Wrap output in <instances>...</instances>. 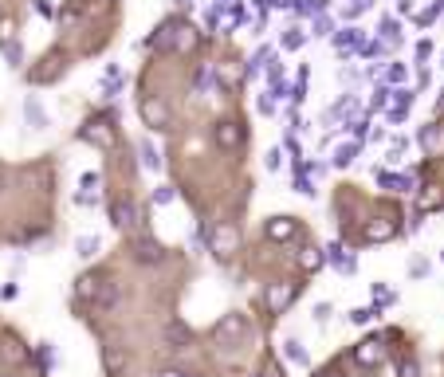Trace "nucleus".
<instances>
[{
	"label": "nucleus",
	"instance_id": "nucleus-1",
	"mask_svg": "<svg viewBox=\"0 0 444 377\" xmlns=\"http://www.w3.org/2000/svg\"><path fill=\"white\" fill-rule=\"evenodd\" d=\"M303 295V283L299 279H275V283H267L264 291V307L267 315H287V307Z\"/></svg>",
	"mask_w": 444,
	"mask_h": 377
},
{
	"label": "nucleus",
	"instance_id": "nucleus-2",
	"mask_svg": "<svg viewBox=\"0 0 444 377\" xmlns=\"http://www.w3.org/2000/svg\"><path fill=\"white\" fill-rule=\"evenodd\" d=\"M201 236L209 240V251H213L216 260H228L232 251H236V244H240L236 224H213V228H201Z\"/></svg>",
	"mask_w": 444,
	"mask_h": 377
},
{
	"label": "nucleus",
	"instance_id": "nucleus-3",
	"mask_svg": "<svg viewBox=\"0 0 444 377\" xmlns=\"http://www.w3.org/2000/svg\"><path fill=\"white\" fill-rule=\"evenodd\" d=\"M79 138H83V142H91V146H103V150H111V146H114V118H111V114L87 118V122L79 126Z\"/></svg>",
	"mask_w": 444,
	"mask_h": 377
},
{
	"label": "nucleus",
	"instance_id": "nucleus-4",
	"mask_svg": "<svg viewBox=\"0 0 444 377\" xmlns=\"http://www.w3.org/2000/svg\"><path fill=\"white\" fill-rule=\"evenodd\" d=\"M138 114H142V122L150 126V130H173V118H170V106H165L162 99H142L138 102Z\"/></svg>",
	"mask_w": 444,
	"mask_h": 377
},
{
	"label": "nucleus",
	"instance_id": "nucleus-5",
	"mask_svg": "<svg viewBox=\"0 0 444 377\" xmlns=\"http://www.w3.org/2000/svg\"><path fill=\"white\" fill-rule=\"evenodd\" d=\"M162 32L170 35V48L177 51V55H193L196 43H201V32H196L193 24H165Z\"/></svg>",
	"mask_w": 444,
	"mask_h": 377
},
{
	"label": "nucleus",
	"instance_id": "nucleus-6",
	"mask_svg": "<svg viewBox=\"0 0 444 377\" xmlns=\"http://www.w3.org/2000/svg\"><path fill=\"white\" fill-rule=\"evenodd\" d=\"M213 138H216V146H221L224 153H232V150H240V146H244L248 130H244V122H232V118H224V122H216Z\"/></svg>",
	"mask_w": 444,
	"mask_h": 377
},
{
	"label": "nucleus",
	"instance_id": "nucleus-7",
	"mask_svg": "<svg viewBox=\"0 0 444 377\" xmlns=\"http://www.w3.org/2000/svg\"><path fill=\"white\" fill-rule=\"evenodd\" d=\"M240 20H244L240 0H228V4H213V12H209V28H216V32H232Z\"/></svg>",
	"mask_w": 444,
	"mask_h": 377
},
{
	"label": "nucleus",
	"instance_id": "nucleus-8",
	"mask_svg": "<svg viewBox=\"0 0 444 377\" xmlns=\"http://www.w3.org/2000/svg\"><path fill=\"white\" fill-rule=\"evenodd\" d=\"M248 334V319L244 315H224L221 322H216V330H213V342H240V338Z\"/></svg>",
	"mask_w": 444,
	"mask_h": 377
},
{
	"label": "nucleus",
	"instance_id": "nucleus-9",
	"mask_svg": "<svg viewBox=\"0 0 444 377\" xmlns=\"http://www.w3.org/2000/svg\"><path fill=\"white\" fill-rule=\"evenodd\" d=\"M264 236L272 244H287V240L299 236V220L295 217H272V220H264Z\"/></svg>",
	"mask_w": 444,
	"mask_h": 377
},
{
	"label": "nucleus",
	"instance_id": "nucleus-10",
	"mask_svg": "<svg viewBox=\"0 0 444 377\" xmlns=\"http://www.w3.org/2000/svg\"><path fill=\"white\" fill-rule=\"evenodd\" d=\"M397 232H401V224H397V220L377 217V220H370V224L362 228V244H385V240H393Z\"/></svg>",
	"mask_w": 444,
	"mask_h": 377
},
{
	"label": "nucleus",
	"instance_id": "nucleus-11",
	"mask_svg": "<svg viewBox=\"0 0 444 377\" xmlns=\"http://www.w3.org/2000/svg\"><path fill=\"white\" fill-rule=\"evenodd\" d=\"M103 287H106L103 271H87V275H79V283H75V302H99Z\"/></svg>",
	"mask_w": 444,
	"mask_h": 377
},
{
	"label": "nucleus",
	"instance_id": "nucleus-12",
	"mask_svg": "<svg viewBox=\"0 0 444 377\" xmlns=\"http://www.w3.org/2000/svg\"><path fill=\"white\" fill-rule=\"evenodd\" d=\"M354 361H358V366H366V369L382 366V361H385V338H366V342H358Z\"/></svg>",
	"mask_w": 444,
	"mask_h": 377
},
{
	"label": "nucleus",
	"instance_id": "nucleus-13",
	"mask_svg": "<svg viewBox=\"0 0 444 377\" xmlns=\"http://www.w3.org/2000/svg\"><path fill=\"white\" fill-rule=\"evenodd\" d=\"M134 260L138 263H162L165 248L154 240V236H138V240H134Z\"/></svg>",
	"mask_w": 444,
	"mask_h": 377
},
{
	"label": "nucleus",
	"instance_id": "nucleus-14",
	"mask_svg": "<svg viewBox=\"0 0 444 377\" xmlns=\"http://www.w3.org/2000/svg\"><path fill=\"white\" fill-rule=\"evenodd\" d=\"M165 342H170V350H189V346H193V330L181 319H170L165 322Z\"/></svg>",
	"mask_w": 444,
	"mask_h": 377
},
{
	"label": "nucleus",
	"instance_id": "nucleus-15",
	"mask_svg": "<svg viewBox=\"0 0 444 377\" xmlns=\"http://www.w3.org/2000/svg\"><path fill=\"white\" fill-rule=\"evenodd\" d=\"M377 185L389 189V193H413V173H377Z\"/></svg>",
	"mask_w": 444,
	"mask_h": 377
},
{
	"label": "nucleus",
	"instance_id": "nucleus-16",
	"mask_svg": "<svg viewBox=\"0 0 444 377\" xmlns=\"http://www.w3.org/2000/svg\"><path fill=\"white\" fill-rule=\"evenodd\" d=\"M138 220V209L130 201H111V224L114 228H134Z\"/></svg>",
	"mask_w": 444,
	"mask_h": 377
},
{
	"label": "nucleus",
	"instance_id": "nucleus-17",
	"mask_svg": "<svg viewBox=\"0 0 444 377\" xmlns=\"http://www.w3.org/2000/svg\"><path fill=\"white\" fill-rule=\"evenodd\" d=\"M323 263H326V251H323V248H315V244H307V248L299 251V268L307 271V275H315V271L323 268Z\"/></svg>",
	"mask_w": 444,
	"mask_h": 377
},
{
	"label": "nucleus",
	"instance_id": "nucleus-18",
	"mask_svg": "<svg viewBox=\"0 0 444 377\" xmlns=\"http://www.w3.org/2000/svg\"><path fill=\"white\" fill-rule=\"evenodd\" d=\"M323 251H326V263H334L342 275H350V271H354V260L346 256V248H342V244H331V248H323Z\"/></svg>",
	"mask_w": 444,
	"mask_h": 377
},
{
	"label": "nucleus",
	"instance_id": "nucleus-19",
	"mask_svg": "<svg viewBox=\"0 0 444 377\" xmlns=\"http://www.w3.org/2000/svg\"><path fill=\"white\" fill-rule=\"evenodd\" d=\"M283 354H287L291 366H299V369H307V366H311V358H307V350H303L299 338H287V342H283Z\"/></svg>",
	"mask_w": 444,
	"mask_h": 377
},
{
	"label": "nucleus",
	"instance_id": "nucleus-20",
	"mask_svg": "<svg viewBox=\"0 0 444 377\" xmlns=\"http://www.w3.org/2000/svg\"><path fill=\"white\" fill-rule=\"evenodd\" d=\"M354 43H358V51H362V32H358V28H342V32H334V48H338L342 55H346Z\"/></svg>",
	"mask_w": 444,
	"mask_h": 377
},
{
	"label": "nucleus",
	"instance_id": "nucleus-21",
	"mask_svg": "<svg viewBox=\"0 0 444 377\" xmlns=\"http://www.w3.org/2000/svg\"><path fill=\"white\" fill-rule=\"evenodd\" d=\"M362 153V142H346V146H338L334 150V165L338 169H346V165H354V158Z\"/></svg>",
	"mask_w": 444,
	"mask_h": 377
},
{
	"label": "nucleus",
	"instance_id": "nucleus-22",
	"mask_svg": "<svg viewBox=\"0 0 444 377\" xmlns=\"http://www.w3.org/2000/svg\"><path fill=\"white\" fill-rule=\"evenodd\" d=\"M103 366H106V373H111V377H118V373H122V366H126V354H122L118 346H106Z\"/></svg>",
	"mask_w": 444,
	"mask_h": 377
},
{
	"label": "nucleus",
	"instance_id": "nucleus-23",
	"mask_svg": "<svg viewBox=\"0 0 444 377\" xmlns=\"http://www.w3.org/2000/svg\"><path fill=\"white\" fill-rule=\"evenodd\" d=\"M99 248H103V240H99V236H79V240H75V251L83 256V260H94V256H99Z\"/></svg>",
	"mask_w": 444,
	"mask_h": 377
},
{
	"label": "nucleus",
	"instance_id": "nucleus-24",
	"mask_svg": "<svg viewBox=\"0 0 444 377\" xmlns=\"http://www.w3.org/2000/svg\"><path fill=\"white\" fill-rule=\"evenodd\" d=\"M354 110V94H342L334 106H326V122H338V118H346Z\"/></svg>",
	"mask_w": 444,
	"mask_h": 377
},
{
	"label": "nucleus",
	"instance_id": "nucleus-25",
	"mask_svg": "<svg viewBox=\"0 0 444 377\" xmlns=\"http://www.w3.org/2000/svg\"><path fill=\"white\" fill-rule=\"evenodd\" d=\"M24 114H28V126H32V130H40V126H48V118H43V110H40V99H28L24 102Z\"/></svg>",
	"mask_w": 444,
	"mask_h": 377
},
{
	"label": "nucleus",
	"instance_id": "nucleus-26",
	"mask_svg": "<svg viewBox=\"0 0 444 377\" xmlns=\"http://www.w3.org/2000/svg\"><path fill=\"white\" fill-rule=\"evenodd\" d=\"M48 63H52V67H35V71H32V83H43V79H55V75L63 71V55H52Z\"/></svg>",
	"mask_w": 444,
	"mask_h": 377
},
{
	"label": "nucleus",
	"instance_id": "nucleus-27",
	"mask_svg": "<svg viewBox=\"0 0 444 377\" xmlns=\"http://www.w3.org/2000/svg\"><path fill=\"white\" fill-rule=\"evenodd\" d=\"M291 9H295V16H323L326 0H295Z\"/></svg>",
	"mask_w": 444,
	"mask_h": 377
},
{
	"label": "nucleus",
	"instance_id": "nucleus-28",
	"mask_svg": "<svg viewBox=\"0 0 444 377\" xmlns=\"http://www.w3.org/2000/svg\"><path fill=\"white\" fill-rule=\"evenodd\" d=\"M377 32H382V40H385V43H401V24H397L393 16H385Z\"/></svg>",
	"mask_w": 444,
	"mask_h": 377
},
{
	"label": "nucleus",
	"instance_id": "nucleus-29",
	"mask_svg": "<svg viewBox=\"0 0 444 377\" xmlns=\"http://www.w3.org/2000/svg\"><path fill=\"white\" fill-rule=\"evenodd\" d=\"M303 43H307V32H299V28H287V35H283V51H299Z\"/></svg>",
	"mask_w": 444,
	"mask_h": 377
},
{
	"label": "nucleus",
	"instance_id": "nucleus-30",
	"mask_svg": "<svg viewBox=\"0 0 444 377\" xmlns=\"http://www.w3.org/2000/svg\"><path fill=\"white\" fill-rule=\"evenodd\" d=\"M377 319V307H354L350 310V322L354 327H366V322H374Z\"/></svg>",
	"mask_w": 444,
	"mask_h": 377
},
{
	"label": "nucleus",
	"instance_id": "nucleus-31",
	"mask_svg": "<svg viewBox=\"0 0 444 377\" xmlns=\"http://www.w3.org/2000/svg\"><path fill=\"white\" fill-rule=\"evenodd\" d=\"M35 361H40V369L48 373V369L55 366V350H52V342H43L40 350H35Z\"/></svg>",
	"mask_w": 444,
	"mask_h": 377
},
{
	"label": "nucleus",
	"instance_id": "nucleus-32",
	"mask_svg": "<svg viewBox=\"0 0 444 377\" xmlns=\"http://www.w3.org/2000/svg\"><path fill=\"white\" fill-rule=\"evenodd\" d=\"M142 161H145V169H162V158H157L154 142H142Z\"/></svg>",
	"mask_w": 444,
	"mask_h": 377
},
{
	"label": "nucleus",
	"instance_id": "nucleus-33",
	"mask_svg": "<svg viewBox=\"0 0 444 377\" xmlns=\"http://www.w3.org/2000/svg\"><path fill=\"white\" fill-rule=\"evenodd\" d=\"M346 130H350V134H354V142H366V114H354L350 118V122H346Z\"/></svg>",
	"mask_w": 444,
	"mask_h": 377
},
{
	"label": "nucleus",
	"instance_id": "nucleus-34",
	"mask_svg": "<svg viewBox=\"0 0 444 377\" xmlns=\"http://www.w3.org/2000/svg\"><path fill=\"white\" fill-rule=\"evenodd\" d=\"M114 302H118V287H114V283H106V287H103V295H99V302H94V307H114Z\"/></svg>",
	"mask_w": 444,
	"mask_h": 377
},
{
	"label": "nucleus",
	"instance_id": "nucleus-35",
	"mask_svg": "<svg viewBox=\"0 0 444 377\" xmlns=\"http://www.w3.org/2000/svg\"><path fill=\"white\" fill-rule=\"evenodd\" d=\"M4 59H9V67H20V63H24V48H20V43H9V48H4Z\"/></svg>",
	"mask_w": 444,
	"mask_h": 377
},
{
	"label": "nucleus",
	"instance_id": "nucleus-36",
	"mask_svg": "<svg viewBox=\"0 0 444 377\" xmlns=\"http://www.w3.org/2000/svg\"><path fill=\"white\" fill-rule=\"evenodd\" d=\"M405 150H409V142H405V138H389V150H385V158L393 161V158H401Z\"/></svg>",
	"mask_w": 444,
	"mask_h": 377
},
{
	"label": "nucleus",
	"instance_id": "nucleus-37",
	"mask_svg": "<svg viewBox=\"0 0 444 377\" xmlns=\"http://www.w3.org/2000/svg\"><path fill=\"white\" fill-rule=\"evenodd\" d=\"M405 114H409V106H389V110H385L389 126H401V122H405Z\"/></svg>",
	"mask_w": 444,
	"mask_h": 377
},
{
	"label": "nucleus",
	"instance_id": "nucleus-38",
	"mask_svg": "<svg viewBox=\"0 0 444 377\" xmlns=\"http://www.w3.org/2000/svg\"><path fill=\"white\" fill-rule=\"evenodd\" d=\"M385 79H389V83H405V67L401 63H389V67H385Z\"/></svg>",
	"mask_w": 444,
	"mask_h": 377
},
{
	"label": "nucleus",
	"instance_id": "nucleus-39",
	"mask_svg": "<svg viewBox=\"0 0 444 377\" xmlns=\"http://www.w3.org/2000/svg\"><path fill=\"white\" fill-rule=\"evenodd\" d=\"M401 377H421V366H417V358H401Z\"/></svg>",
	"mask_w": 444,
	"mask_h": 377
},
{
	"label": "nucleus",
	"instance_id": "nucleus-40",
	"mask_svg": "<svg viewBox=\"0 0 444 377\" xmlns=\"http://www.w3.org/2000/svg\"><path fill=\"white\" fill-rule=\"evenodd\" d=\"M409 102H413V91H405V87L393 91V106H409Z\"/></svg>",
	"mask_w": 444,
	"mask_h": 377
},
{
	"label": "nucleus",
	"instance_id": "nucleus-41",
	"mask_svg": "<svg viewBox=\"0 0 444 377\" xmlns=\"http://www.w3.org/2000/svg\"><path fill=\"white\" fill-rule=\"evenodd\" d=\"M440 204V189H428L425 197H421V209H436Z\"/></svg>",
	"mask_w": 444,
	"mask_h": 377
},
{
	"label": "nucleus",
	"instance_id": "nucleus-42",
	"mask_svg": "<svg viewBox=\"0 0 444 377\" xmlns=\"http://www.w3.org/2000/svg\"><path fill=\"white\" fill-rule=\"evenodd\" d=\"M315 35H334V20L318 16V20H315Z\"/></svg>",
	"mask_w": 444,
	"mask_h": 377
},
{
	"label": "nucleus",
	"instance_id": "nucleus-43",
	"mask_svg": "<svg viewBox=\"0 0 444 377\" xmlns=\"http://www.w3.org/2000/svg\"><path fill=\"white\" fill-rule=\"evenodd\" d=\"M374 295H377V302H397V295H393L389 287H382V283L374 287Z\"/></svg>",
	"mask_w": 444,
	"mask_h": 377
},
{
	"label": "nucleus",
	"instance_id": "nucleus-44",
	"mask_svg": "<svg viewBox=\"0 0 444 377\" xmlns=\"http://www.w3.org/2000/svg\"><path fill=\"white\" fill-rule=\"evenodd\" d=\"M279 161H283V150H272V153H267V173H275V169H279Z\"/></svg>",
	"mask_w": 444,
	"mask_h": 377
},
{
	"label": "nucleus",
	"instance_id": "nucleus-45",
	"mask_svg": "<svg viewBox=\"0 0 444 377\" xmlns=\"http://www.w3.org/2000/svg\"><path fill=\"white\" fill-rule=\"evenodd\" d=\"M256 377H283V369H279V366H275V361H267V366H264V369H260V373H256Z\"/></svg>",
	"mask_w": 444,
	"mask_h": 377
},
{
	"label": "nucleus",
	"instance_id": "nucleus-46",
	"mask_svg": "<svg viewBox=\"0 0 444 377\" xmlns=\"http://www.w3.org/2000/svg\"><path fill=\"white\" fill-rule=\"evenodd\" d=\"M16 295H20V283H4V287H0V299H16Z\"/></svg>",
	"mask_w": 444,
	"mask_h": 377
},
{
	"label": "nucleus",
	"instance_id": "nucleus-47",
	"mask_svg": "<svg viewBox=\"0 0 444 377\" xmlns=\"http://www.w3.org/2000/svg\"><path fill=\"white\" fill-rule=\"evenodd\" d=\"M428 55H433V43H428V40H421V43H417V59H421V63H425Z\"/></svg>",
	"mask_w": 444,
	"mask_h": 377
},
{
	"label": "nucleus",
	"instance_id": "nucleus-48",
	"mask_svg": "<svg viewBox=\"0 0 444 377\" xmlns=\"http://www.w3.org/2000/svg\"><path fill=\"white\" fill-rule=\"evenodd\" d=\"M173 201V189H157L154 193V204H170Z\"/></svg>",
	"mask_w": 444,
	"mask_h": 377
},
{
	"label": "nucleus",
	"instance_id": "nucleus-49",
	"mask_svg": "<svg viewBox=\"0 0 444 377\" xmlns=\"http://www.w3.org/2000/svg\"><path fill=\"white\" fill-rule=\"evenodd\" d=\"M366 9H370V0H362V4H358V0H354L350 9H346V16H350V20H354V16H358V12H366Z\"/></svg>",
	"mask_w": 444,
	"mask_h": 377
},
{
	"label": "nucleus",
	"instance_id": "nucleus-50",
	"mask_svg": "<svg viewBox=\"0 0 444 377\" xmlns=\"http://www.w3.org/2000/svg\"><path fill=\"white\" fill-rule=\"evenodd\" d=\"M315 319H318V322L331 319V307H326V302H318V307H315Z\"/></svg>",
	"mask_w": 444,
	"mask_h": 377
},
{
	"label": "nucleus",
	"instance_id": "nucleus-51",
	"mask_svg": "<svg viewBox=\"0 0 444 377\" xmlns=\"http://www.w3.org/2000/svg\"><path fill=\"white\" fill-rule=\"evenodd\" d=\"M35 12H40V16H52L55 9H52V4H48V0H35Z\"/></svg>",
	"mask_w": 444,
	"mask_h": 377
},
{
	"label": "nucleus",
	"instance_id": "nucleus-52",
	"mask_svg": "<svg viewBox=\"0 0 444 377\" xmlns=\"http://www.w3.org/2000/svg\"><path fill=\"white\" fill-rule=\"evenodd\" d=\"M260 110H264V114H272V110H275V99H267V94H264V99H260Z\"/></svg>",
	"mask_w": 444,
	"mask_h": 377
},
{
	"label": "nucleus",
	"instance_id": "nucleus-53",
	"mask_svg": "<svg viewBox=\"0 0 444 377\" xmlns=\"http://www.w3.org/2000/svg\"><path fill=\"white\" fill-rule=\"evenodd\" d=\"M99 185V173H83V189H94Z\"/></svg>",
	"mask_w": 444,
	"mask_h": 377
},
{
	"label": "nucleus",
	"instance_id": "nucleus-54",
	"mask_svg": "<svg viewBox=\"0 0 444 377\" xmlns=\"http://www.w3.org/2000/svg\"><path fill=\"white\" fill-rule=\"evenodd\" d=\"M157 377H189V373H181V369H162Z\"/></svg>",
	"mask_w": 444,
	"mask_h": 377
},
{
	"label": "nucleus",
	"instance_id": "nucleus-55",
	"mask_svg": "<svg viewBox=\"0 0 444 377\" xmlns=\"http://www.w3.org/2000/svg\"><path fill=\"white\" fill-rule=\"evenodd\" d=\"M318 377H342V373H334V369H326V373H318Z\"/></svg>",
	"mask_w": 444,
	"mask_h": 377
},
{
	"label": "nucleus",
	"instance_id": "nucleus-56",
	"mask_svg": "<svg viewBox=\"0 0 444 377\" xmlns=\"http://www.w3.org/2000/svg\"><path fill=\"white\" fill-rule=\"evenodd\" d=\"M213 4H228V0H213Z\"/></svg>",
	"mask_w": 444,
	"mask_h": 377
},
{
	"label": "nucleus",
	"instance_id": "nucleus-57",
	"mask_svg": "<svg viewBox=\"0 0 444 377\" xmlns=\"http://www.w3.org/2000/svg\"><path fill=\"white\" fill-rule=\"evenodd\" d=\"M440 260H444V248H440Z\"/></svg>",
	"mask_w": 444,
	"mask_h": 377
},
{
	"label": "nucleus",
	"instance_id": "nucleus-58",
	"mask_svg": "<svg viewBox=\"0 0 444 377\" xmlns=\"http://www.w3.org/2000/svg\"><path fill=\"white\" fill-rule=\"evenodd\" d=\"M0 40H4V32H0Z\"/></svg>",
	"mask_w": 444,
	"mask_h": 377
},
{
	"label": "nucleus",
	"instance_id": "nucleus-59",
	"mask_svg": "<svg viewBox=\"0 0 444 377\" xmlns=\"http://www.w3.org/2000/svg\"><path fill=\"white\" fill-rule=\"evenodd\" d=\"M189 377H193V373H189Z\"/></svg>",
	"mask_w": 444,
	"mask_h": 377
}]
</instances>
